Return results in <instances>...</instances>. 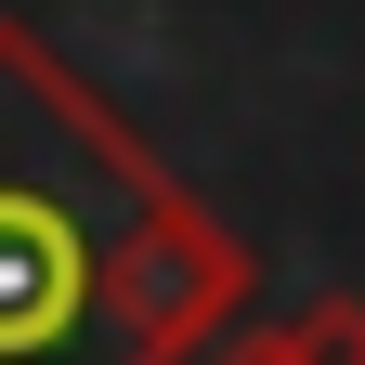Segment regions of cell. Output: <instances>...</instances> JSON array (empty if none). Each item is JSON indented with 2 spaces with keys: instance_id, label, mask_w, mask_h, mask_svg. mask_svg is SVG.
I'll use <instances>...</instances> for the list:
<instances>
[{
  "instance_id": "cell-2",
  "label": "cell",
  "mask_w": 365,
  "mask_h": 365,
  "mask_svg": "<svg viewBox=\"0 0 365 365\" xmlns=\"http://www.w3.org/2000/svg\"><path fill=\"white\" fill-rule=\"evenodd\" d=\"M209 365H365V300H300L274 327L209 339Z\"/></svg>"
},
{
  "instance_id": "cell-1",
  "label": "cell",
  "mask_w": 365,
  "mask_h": 365,
  "mask_svg": "<svg viewBox=\"0 0 365 365\" xmlns=\"http://www.w3.org/2000/svg\"><path fill=\"white\" fill-rule=\"evenodd\" d=\"M248 287V235L0 14V365H209Z\"/></svg>"
}]
</instances>
